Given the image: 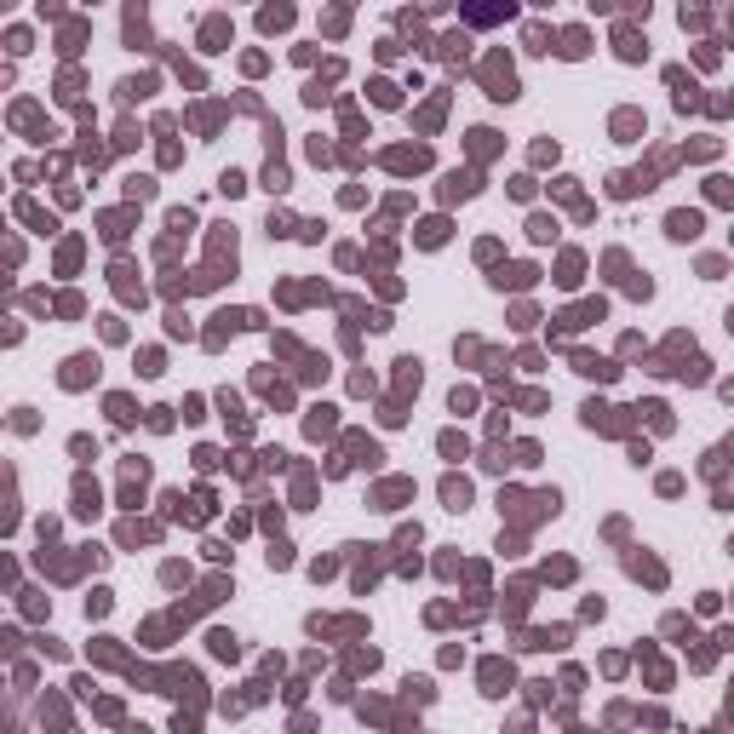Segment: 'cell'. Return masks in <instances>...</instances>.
Here are the masks:
<instances>
[{
  "label": "cell",
  "instance_id": "6da1fadb",
  "mask_svg": "<svg viewBox=\"0 0 734 734\" xmlns=\"http://www.w3.org/2000/svg\"><path fill=\"white\" fill-rule=\"evenodd\" d=\"M482 80H488V98H499V104H510V98H516V75H510V63H499V58H494V63L482 69Z\"/></svg>",
  "mask_w": 734,
  "mask_h": 734
},
{
  "label": "cell",
  "instance_id": "7a4b0ae2",
  "mask_svg": "<svg viewBox=\"0 0 734 734\" xmlns=\"http://www.w3.org/2000/svg\"><path fill=\"white\" fill-rule=\"evenodd\" d=\"M465 18H470V23H494V18H510V0H465Z\"/></svg>",
  "mask_w": 734,
  "mask_h": 734
},
{
  "label": "cell",
  "instance_id": "3957f363",
  "mask_svg": "<svg viewBox=\"0 0 734 734\" xmlns=\"http://www.w3.org/2000/svg\"><path fill=\"white\" fill-rule=\"evenodd\" d=\"M666 230H671L677 241H688V236H700V212H671V219H666Z\"/></svg>",
  "mask_w": 734,
  "mask_h": 734
},
{
  "label": "cell",
  "instance_id": "277c9868",
  "mask_svg": "<svg viewBox=\"0 0 734 734\" xmlns=\"http://www.w3.org/2000/svg\"><path fill=\"white\" fill-rule=\"evenodd\" d=\"M86 373H98V362H92V356H75L69 373H63V384H86Z\"/></svg>",
  "mask_w": 734,
  "mask_h": 734
},
{
  "label": "cell",
  "instance_id": "5b68a950",
  "mask_svg": "<svg viewBox=\"0 0 734 734\" xmlns=\"http://www.w3.org/2000/svg\"><path fill=\"white\" fill-rule=\"evenodd\" d=\"M442 499H448L453 510H465V505H470V488H465V482H448V488H442Z\"/></svg>",
  "mask_w": 734,
  "mask_h": 734
},
{
  "label": "cell",
  "instance_id": "8992f818",
  "mask_svg": "<svg viewBox=\"0 0 734 734\" xmlns=\"http://www.w3.org/2000/svg\"><path fill=\"white\" fill-rule=\"evenodd\" d=\"M580 52H585V35L568 29V35H563V58H580Z\"/></svg>",
  "mask_w": 734,
  "mask_h": 734
},
{
  "label": "cell",
  "instance_id": "52a82bcc",
  "mask_svg": "<svg viewBox=\"0 0 734 734\" xmlns=\"http://www.w3.org/2000/svg\"><path fill=\"white\" fill-rule=\"evenodd\" d=\"M287 18H293V6H270V12H264V18H258V23H264V29H281Z\"/></svg>",
  "mask_w": 734,
  "mask_h": 734
},
{
  "label": "cell",
  "instance_id": "ba28073f",
  "mask_svg": "<svg viewBox=\"0 0 734 734\" xmlns=\"http://www.w3.org/2000/svg\"><path fill=\"white\" fill-rule=\"evenodd\" d=\"M728 327H734V310H728Z\"/></svg>",
  "mask_w": 734,
  "mask_h": 734
}]
</instances>
